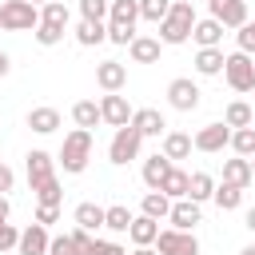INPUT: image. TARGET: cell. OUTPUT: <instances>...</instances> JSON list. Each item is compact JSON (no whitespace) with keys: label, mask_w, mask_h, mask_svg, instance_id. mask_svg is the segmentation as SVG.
Returning a JSON list of instances; mask_svg holds the SVG:
<instances>
[{"label":"cell","mask_w":255,"mask_h":255,"mask_svg":"<svg viewBox=\"0 0 255 255\" xmlns=\"http://www.w3.org/2000/svg\"><path fill=\"white\" fill-rule=\"evenodd\" d=\"M195 28V4L191 0H171V12L159 20V40L163 44H187Z\"/></svg>","instance_id":"6da1fadb"},{"label":"cell","mask_w":255,"mask_h":255,"mask_svg":"<svg viewBox=\"0 0 255 255\" xmlns=\"http://www.w3.org/2000/svg\"><path fill=\"white\" fill-rule=\"evenodd\" d=\"M88 159H92V131H88V128H72V131L64 135V143H60L56 163H60L68 175H80V171L88 167Z\"/></svg>","instance_id":"7a4b0ae2"},{"label":"cell","mask_w":255,"mask_h":255,"mask_svg":"<svg viewBox=\"0 0 255 255\" xmlns=\"http://www.w3.org/2000/svg\"><path fill=\"white\" fill-rule=\"evenodd\" d=\"M40 8L32 0H4L0 4V28L4 32H36Z\"/></svg>","instance_id":"3957f363"},{"label":"cell","mask_w":255,"mask_h":255,"mask_svg":"<svg viewBox=\"0 0 255 255\" xmlns=\"http://www.w3.org/2000/svg\"><path fill=\"white\" fill-rule=\"evenodd\" d=\"M139 147H143V135L128 124V128H116V135H112V143H108V159L116 163V167H124V163H131V159H139Z\"/></svg>","instance_id":"277c9868"},{"label":"cell","mask_w":255,"mask_h":255,"mask_svg":"<svg viewBox=\"0 0 255 255\" xmlns=\"http://www.w3.org/2000/svg\"><path fill=\"white\" fill-rule=\"evenodd\" d=\"M223 80L231 84V92H255V60L247 52H231L223 64Z\"/></svg>","instance_id":"5b68a950"},{"label":"cell","mask_w":255,"mask_h":255,"mask_svg":"<svg viewBox=\"0 0 255 255\" xmlns=\"http://www.w3.org/2000/svg\"><path fill=\"white\" fill-rule=\"evenodd\" d=\"M159 255H199V239L195 231H179V227H163L151 243Z\"/></svg>","instance_id":"8992f818"},{"label":"cell","mask_w":255,"mask_h":255,"mask_svg":"<svg viewBox=\"0 0 255 255\" xmlns=\"http://www.w3.org/2000/svg\"><path fill=\"white\" fill-rule=\"evenodd\" d=\"M195 151H207V155H215V151H223V147H231V128L219 120V124H203L195 135Z\"/></svg>","instance_id":"52a82bcc"},{"label":"cell","mask_w":255,"mask_h":255,"mask_svg":"<svg viewBox=\"0 0 255 255\" xmlns=\"http://www.w3.org/2000/svg\"><path fill=\"white\" fill-rule=\"evenodd\" d=\"M167 104H171L175 112H195V108H199V84L187 80V76L171 80V84H167Z\"/></svg>","instance_id":"ba28073f"},{"label":"cell","mask_w":255,"mask_h":255,"mask_svg":"<svg viewBox=\"0 0 255 255\" xmlns=\"http://www.w3.org/2000/svg\"><path fill=\"white\" fill-rule=\"evenodd\" d=\"M211 16L223 24V28H243L251 16H247V0H207Z\"/></svg>","instance_id":"9c48e42d"},{"label":"cell","mask_w":255,"mask_h":255,"mask_svg":"<svg viewBox=\"0 0 255 255\" xmlns=\"http://www.w3.org/2000/svg\"><path fill=\"white\" fill-rule=\"evenodd\" d=\"M100 116H104L108 128H128V124H131V108H128V100H124L120 92H104V100H100Z\"/></svg>","instance_id":"30bf717a"},{"label":"cell","mask_w":255,"mask_h":255,"mask_svg":"<svg viewBox=\"0 0 255 255\" xmlns=\"http://www.w3.org/2000/svg\"><path fill=\"white\" fill-rule=\"evenodd\" d=\"M24 167H28V183L36 187V183H44V179L56 175V155L44 151V147H32V151L24 155Z\"/></svg>","instance_id":"8fae6325"},{"label":"cell","mask_w":255,"mask_h":255,"mask_svg":"<svg viewBox=\"0 0 255 255\" xmlns=\"http://www.w3.org/2000/svg\"><path fill=\"white\" fill-rule=\"evenodd\" d=\"M203 219V211H199V203L195 199H171V211H167V223L171 227H179V231H195V223Z\"/></svg>","instance_id":"7c38bea8"},{"label":"cell","mask_w":255,"mask_h":255,"mask_svg":"<svg viewBox=\"0 0 255 255\" xmlns=\"http://www.w3.org/2000/svg\"><path fill=\"white\" fill-rule=\"evenodd\" d=\"M48 247H52V235H48L44 223H32V227L20 231V243H16L20 255H48Z\"/></svg>","instance_id":"4fadbf2b"},{"label":"cell","mask_w":255,"mask_h":255,"mask_svg":"<svg viewBox=\"0 0 255 255\" xmlns=\"http://www.w3.org/2000/svg\"><path fill=\"white\" fill-rule=\"evenodd\" d=\"M131 128L147 139V135H163V131H167V120H163L159 108H135V112H131Z\"/></svg>","instance_id":"5bb4252c"},{"label":"cell","mask_w":255,"mask_h":255,"mask_svg":"<svg viewBox=\"0 0 255 255\" xmlns=\"http://www.w3.org/2000/svg\"><path fill=\"white\" fill-rule=\"evenodd\" d=\"M96 84H100L104 92H120V88L128 84V68H124L120 60H104V64H96Z\"/></svg>","instance_id":"9a60e30c"},{"label":"cell","mask_w":255,"mask_h":255,"mask_svg":"<svg viewBox=\"0 0 255 255\" xmlns=\"http://www.w3.org/2000/svg\"><path fill=\"white\" fill-rule=\"evenodd\" d=\"M128 52H131V60H135V64H159L163 40H159V36H135V40L128 44Z\"/></svg>","instance_id":"2e32d148"},{"label":"cell","mask_w":255,"mask_h":255,"mask_svg":"<svg viewBox=\"0 0 255 255\" xmlns=\"http://www.w3.org/2000/svg\"><path fill=\"white\" fill-rule=\"evenodd\" d=\"M155 235H159V219H151V215H135L131 227H128V239H131L135 247H151Z\"/></svg>","instance_id":"e0dca14e"},{"label":"cell","mask_w":255,"mask_h":255,"mask_svg":"<svg viewBox=\"0 0 255 255\" xmlns=\"http://www.w3.org/2000/svg\"><path fill=\"white\" fill-rule=\"evenodd\" d=\"M191 40H195L199 48H219V40H223V24H219L215 16H207V20H195V28H191Z\"/></svg>","instance_id":"ac0fdd59"},{"label":"cell","mask_w":255,"mask_h":255,"mask_svg":"<svg viewBox=\"0 0 255 255\" xmlns=\"http://www.w3.org/2000/svg\"><path fill=\"white\" fill-rule=\"evenodd\" d=\"M171 167H175V163H171V159H167L163 151H159V155H151V159H143V183H147L151 191H159Z\"/></svg>","instance_id":"d6986e66"},{"label":"cell","mask_w":255,"mask_h":255,"mask_svg":"<svg viewBox=\"0 0 255 255\" xmlns=\"http://www.w3.org/2000/svg\"><path fill=\"white\" fill-rule=\"evenodd\" d=\"M108 40V24L104 20H80L76 24V44L80 48H96V44H104Z\"/></svg>","instance_id":"ffe728a7"},{"label":"cell","mask_w":255,"mask_h":255,"mask_svg":"<svg viewBox=\"0 0 255 255\" xmlns=\"http://www.w3.org/2000/svg\"><path fill=\"white\" fill-rule=\"evenodd\" d=\"M223 64H227L223 48H199L195 52V72L199 76H223Z\"/></svg>","instance_id":"44dd1931"},{"label":"cell","mask_w":255,"mask_h":255,"mask_svg":"<svg viewBox=\"0 0 255 255\" xmlns=\"http://www.w3.org/2000/svg\"><path fill=\"white\" fill-rule=\"evenodd\" d=\"M28 128H32L36 135H52V131L60 128V112L48 108V104H44V108H32V112H28Z\"/></svg>","instance_id":"7402d4cb"},{"label":"cell","mask_w":255,"mask_h":255,"mask_svg":"<svg viewBox=\"0 0 255 255\" xmlns=\"http://www.w3.org/2000/svg\"><path fill=\"white\" fill-rule=\"evenodd\" d=\"M191 147H195V139H191L187 131H163V155H167L171 163H175V159H187Z\"/></svg>","instance_id":"603a6c76"},{"label":"cell","mask_w":255,"mask_h":255,"mask_svg":"<svg viewBox=\"0 0 255 255\" xmlns=\"http://www.w3.org/2000/svg\"><path fill=\"white\" fill-rule=\"evenodd\" d=\"M255 175H251V159L247 155H235V159H223V183H235V187H247Z\"/></svg>","instance_id":"cb8c5ba5"},{"label":"cell","mask_w":255,"mask_h":255,"mask_svg":"<svg viewBox=\"0 0 255 255\" xmlns=\"http://www.w3.org/2000/svg\"><path fill=\"white\" fill-rule=\"evenodd\" d=\"M104 215H108V207H100V203H76V211H72V219H76V227H88V231H100L104 227Z\"/></svg>","instance_id":"d4e9b609"},{"label":"cell","mask_w":255,"mask_h":255,"mask_svg":"<svg viewBox=\"0 0 255 255\" xmlns=\"http://www.w3.org/2000/svg\"><path fill=\"white\" fill-rule=\"evenodd\" d=\"M72 120H76V128H88V131H92L96 124H104L96 100H76V104H72Z\"/></svg>","instance_id":"484cf974"},{"label":"cell","mask_w":255,"mask_h":255,"mask_svg":"<svg viewBox=\"0 0 255 255\" xmlns=\"http://www.w3.org/2000/svg\"><path fill=\"white\" fill-rule=\"evenodd\" d=\"M223 124H227V128H251V124H255V112H251V104H243V100H231V104L223 108Z\"/></svg>","instance_id":"4316f807"},{"label":"cell","mask_w":255,"mask_h":255,"mask_svg":"<svg viewBox=\"0 0 255 255\" xmlns=\"http://www.w3.org/2000/svg\"><path fill=\"white\" fill-rule=\"evenodd\" d=\"M215 195V179L207 175V171H191V183H187V199H195V203H207Z\"/></svg>","instance_id":"83f0119b"},{"label":"cell","mask_w":255,"mask_h":255,"mask_svg":"<svg viewBox=\"0 0 255 255\" xmlns=\"http://www.w3.org/2000/svg\"><path fill=\"white\" fill-rule=\"evenodd\" d=\"M215 207L219 211H235L239 203H243V187H235V183H215Z\"/></svg>","instance_id":"f1b7e54d"},{"label":"cell","mask_w":255,"mask_h":255,"mask_svg":"<svg viewBox=\"0 0 255 255\" xmlns=\"http://www.w3.org/2000/svg\"><path fill=\"white\" fill-rule=\"evenodd\" d=\"M72 235V243H76V255H100V247H104V239L96 235V231H88V227H76V231H68Z\"/></svg>","instance_id":"f546056e"},{"label":"cell","mask_w":255,"mask_h":255,"mask_svg":"<svg viewBox=\"0 0 255 255\" xmlns=\"http://www.w3.org/2000/svg\"><path fill=\"white\" fill-rule=\"evenodd\" d=\"M139 207H143V215H151V219H167V211H171V195H163V191H147Z\"/></svg>","instance_id":"4dcf8cb0"},{"label":"cell","mask_w":255,"mask_h":255,"mask_svg":"<svg viewBox=\"0 0 255 255\" xmlns=\"http://www.w3.org/2000/svg\"><path fill=\"white\" fill-rule=\"evenodd\" d=\"M131 219H135V215H131L124 203H116V207H108V215H104V227H108V231H116V235H128Z\"/></svg>","instance_id":"1f68e13d"},{"label":"cell","mask_w":255,"mask_h":255,"mask_svg":"<svg viewBox=\"0 0 255 255\" xmlns=\"http://www.w3.org/2000/svg\"><path fill=\"white\" fill-rule=\"evenodd\" d=\"M108 20H116V24H135V20H139V0H112Z\"/></svg>","instance_id":"d6a6232c"},{"label":"cell","mask_w":255,"mask_h":255,"mask_svg":"<svg viewBox=\"0 0 255 255\" xmlns=\"http://www.w3.org/2000/svg\"><path fill=\"white\" fill-rule=\"evenodd\" d=\"M231 151L235 155H255V124L251 128H231Z\"/></svg>","instance_id":"836d02e7"},{"label":"cell","mask_w":255,"mask_h":255,"mask_svg":"<svg viewBox=\"0 0 255 255\" xmlns=\"http://www.w3.org/2000/svg\"><path fill=\"white\" fill-rule=\"evenodd\" d=\"M187 183H191V175H187V171H179V167H171L159 191H163V195H171V199H183V195H187Z\"/></svg>","instance_id":"e575fe53"},{"label":"cell","mask_w":255,"mask_h":255,"mask_svg":"<svg viewBox=\"0 0 255 255\" xmlns=\"http://www.w3.org/2000/svg\"><path fill=\"white\" fill-rule=\"evenodd\" d=\"M32 191H36V203H52V207H60V199H64V187H60V179H56V175H52V179H44V183H36Z\"/></svg>","instance_id":"d590c367"},{"label":"cell","mask_w":255,"mask_h":255,"mask_svg":"<svg viewBox=\"0 0 255 255\" xmlns=\"http://www.w3.org/2000/svg\"><path fill=\"white\" fill-rule=\"evenodd\" d=\"M64 32H68V28H60V24H48V20H40L32 36H36V44L52 48V44H60V40H64Z\"/></svg>","instance_id":"8d00e7d4"},{"label":"cell","mask_w":255,"mask_h":255,"mask_svg":"<svg viewBox=\"0 0 255 255\" xmlns=\"http://www.w3.org/2000/svg\"><path fill=\"white\" fill-rule=\"evenodd\" d=\"M167 12H171V0H139V20H151V24H159Z\"/></svg>","instance_id":"74e56055"},{"label":"cell","mask_w":255,"mask_h":255,"mask_svg":"<svg viewBox=\"0 0 255 255\" xmlns=\"http://www.w3.org/2000/svg\"><path fill=\"white\" fill-rule=\"evenodd\" d=\"M40 20H48V24H60V28H68V4H64V0H48V4L40 8Z\"/></svg>","instance_id":"f35d334b"},{"label":"cell","mask_w":255,"mask_h":255,"mask_svg":"<svg viewBox=\"0 0 255 255\" xmlns=\"http://www.w3.org/2000/svg\"><path fill=\"white\" fill-rule=\"evenodd\" d=\"M108 40L128 48V44L135 40V24H116V20H108Z\"/></svg>","instance_id":"ab89813d"},{"label":"cell","mask_w":255,"mask_h":255,"mask_svg":"<svg viewBox=\"0 0 255 255\" xmlns=\"http://www.w3.org/2000/svg\"><path fill=\"white\" fill-rule=\"evenodd\" d=\"M112 0H80V20H104Z\"/></svg>","instance_id":"60d3db41"},{"label":"cell","mask_w":255,"mask_h":255,"mask_svg":"<svg viewBox=\"0 0 255 255\" xmlns=\"http://www.w3.org/2000/svg\"><path fill=\"white\" fill-rule=\"evenodd\" d=\"M235 40H239V52L255 56V20H247L243 28H235Z\"/></svg>","instance_id":"b9f144b4"},{"label":"cell","mask_w":255,"mask_h":255,"mask_svg":"<svg viewBox=\"0 0 255 255\" xmlns=\"http://www.w3.org/2000/svg\"><path fill=\"white\" fill-rule=\"evenodd\" d=\"M48 255H76V243H72V235H52V247H48Z\"/></svg>","instance_id":"7bdbcfd3"},{"label":"cell","mask_w":255,"mask_h":255,"mask_svg":"<svg viewBox=\"0 0 255 255\" xmlns=\"http://www.w3.org/2000/svg\"><path fill=\"white\" fill-rule=\"evenodd\" d=\"M16 243H20V231L12 223H0V251H16Z\"/></svg>","instance_id":"ee69618b"},{"label":"cell","mask_w":255,"mask_h":255,"mask_svg":"<svg viewBox=\"0 0 255 255\" xmlns=\"http://www.w3.org/2000/svg\"><path fill=\"white\" fill-rule=\"evenodd\" d=\"M56 219H60V207H52V203H40V207H36V223L48 227V223H56Z\"/></svg>","instance_id":"f6af8a7d"},{"label":"cell","mask_w":255,"mask_h":255,"mask_svg":"<svg viewBox=\"0 0 255 255\" xmlns=\"http://www.w3.org/2000/svg\"><path fill=\"white\" fill-rule=\"evenodd\" d=\"M12 187H16V171L0 159V195H4V191H12Z\"/></svg>","instance_id":"bcb514c9"},{"label":"cell","mask_w":255,"mask_h":255,"mask_svg":"<svg viewBox=\"0 0 255 255\" xmlns=\"http://www.w3.org/2000/svg\"><path fill=\"white\" fill-rule=\"evenodd\" d=\"M100 255H128V247H124V243H104Z\"/></svg>","instance_id":"7dc6e473"},{"label":"cell","mask_w":255,"mask_h":255,"mask_svg":"<svg viewBox=\"0 0 255 255\" xmlns=\"http://www.w3.org/2000/svg\"><path fill=\"white\" fill-rule=\"evenodd\" d=\"M8 215H12V203H8V195H0V223H8Z\"/></svg>","instance_id":"c3c4849f"},{"label":"cell","mask_w":255,"mask_h":255,"mask_svg":"<svg viewBox=\"0 0 255 255\" xmlns=\"http://www.w3.org/2000/svg\"><path fill=\"white\" fill-rule=\"evenodd\" d=\"M8 68H12V60H8V52H0V80L8 76Z\"/></svg>","instance_id":"681fc988"},{"label":"cell","mask_w":255,"mask_h":255,"mask_svg":"<svg viewBox=\"0 0 255 255\" xmlns=\"http://www.w3.org/2000/svg\"><path fill=\"white\" fill-rule=\"evenodd\" d=\"M243 223H247V231H255V207H247V215H243Z\"/></svg>","instance_id":"f907efd6"},{"label":"cell","mask_w":255,"mask_h":255,"mask_svg":"<svg viewBox=\"0 0 255 255\" xmlns=\"http://www.w3.org/2000/svg\"><path fill=\"white\" fill-rule=\"evenodd\" d=\"M131 255H159V251H155V247H135Z\"/></svg>","instance_id":"816d5d0a"},{"label":"cell","mask_w":255,"mask_h":255,"mask_svg":"<svg viewBox=\"0 0 255 255\" xmlns=\"http://www.w3.org/2000/svg\"><path fill=\"white\" fill-rule=\"evenodd\" d=\"M239 255H255V243H247V247H243V251H239Z\"/></svg>","instance_id":"f5cc1de1"},{"label":"cell","mask_w":255,"mask_h":255,"mask_svg":"<svg viewBox=\"0 0 255 255\" xmlns=\"http://www.w3.org/2000/svg\"><path fill=\"white\" fill-rule=\"evenodd\" d=\"M251 175H255V155H251Z\"/></svg>","instance_id":"db71d44e"},{"label":"cell","mask_w":255,"mask_h":255,"mask_svg":"<svg viewBox=\"0 0 255 255\" xmlns=\"http://www.w3.org/2000/svg\"><path fill=\"white\" fill-rule=\"evenodd\" d=\"M32 4H48V0H32Z\"/></svg>","instance_id":"11a10c76"},{"label":"cell","mask_w":255,"mask_h":255,"mask_svg":"<svg viewBox=\"0 0 255 255\" xmlns=\"http://www.w3.org/2000/svg\"><path fill=\"white\" fill-rule=\"evenodd\" d=\"M191 4H195V0H191Z\"/></svg>","instance_id":"9f6ffc18"}]
</instances>
